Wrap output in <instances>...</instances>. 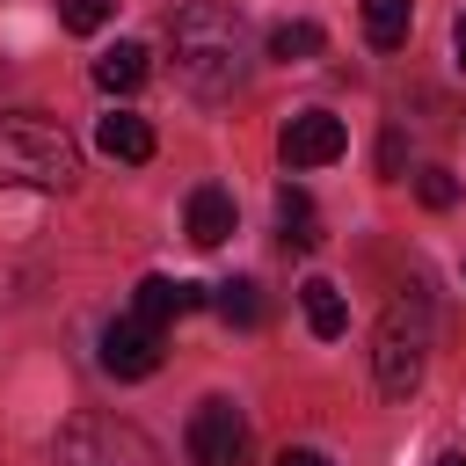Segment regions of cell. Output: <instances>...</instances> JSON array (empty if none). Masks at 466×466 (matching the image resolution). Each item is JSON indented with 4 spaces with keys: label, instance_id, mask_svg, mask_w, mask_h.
<instances>
[{
    "label": "cell",
    "instance_id": "obj_1",
    "mask_svg": "<svg viewBox=\"0 0 466 466\" xmlns=\"http://www.w3.org/2000/svg\"><path fill=\"white\" fill-rule=\"evenodd\" d=\"M167 44H175V73L189 95L218 102L240 87V58H248V22L233 0H189L175 22H167Z\"/></svg>",
    "mask_w": 466,
    "mask_h": 466
},
{
    "label": "cell",
    "instance_id": "obj_2",
    "mask_svg": "<svg viewBox=\"0 0 466 466\" xmlns=\"http://www.w3.org/2000/svg\"><path fill=\"white\" fill-rule=\"evenodd\" d=\"M0 182L15 189H73L80 182V146L58 116L44 109H0Z\"/></svg>",
    "mask_w": 466,
    "mask_h": 466
},
{
    "label": "cell",
    "instance_id": "obj_3",
    "mask_svg": "<svg viewBox=\"0 0 466 466\" xmlns=\"http://www.w3.org/2000/svg\"><path fill=\"white\" fill-rule=\"evenodd\" d=\"M422 364H430V306L408 291L386 306L379 335H371V371H379V393L386 400H408L422 386Z\"/></svg>",
    "mask_w": 466,
    "mask_h": 466
},
{
    "label": "cell",
    "instance_id": "obj_4",
    "mask_svg": "<svg viewBox=\"0 0 466 466\" xmlns=\"http://www.w3.org/2000/svg\"><path fill=\"white\" fill-rule=\"evenodd\" d=\"M51 466H160V444L124 415H73L51 437Z\"/></svg>",
    "mask_w": 466,
    "mask_h": 466
},
{
    "label": "cell",
    "instance_id": "obj_5",
    "mask_svg": "<svg viewBox=\"0 0 466 466\" xmlns=\"http://www.w3.org/2000/svg\"><path fill=\"white\" fill-rule=\"evenodd\" d=\"M255 459V437H248V415L233 400H197L189 415V466H248Z\"/></svg>",
    "mask_w": 466,
    "mask_h": 466
},
{
    "label": "cell",
    "instance_id": "obj_6",
    "mask_svg": "<svg viewBox=\"0 0 466 466\" xmlns=\"http://www.w3.org/2000/svg\"><path fill=\"white\" fill-rule=\"evenodd\" d=\"M102 371L109 379H153L160 371V320L146 313H124L102 328Z\"/></svg>",
    "mask_w": 466,
    "mask_h": 466
},
{
    "label": "cell",
    "instance_id": "obj_7",
    "mask_svg": "<svg viewBox=\"0 0 466 466\" xmlns=\"http://www.w3.org/2000/svg\"><path fill=\"white\" fill-rule=\"evenodd\" d=\"M342 146H350V131H342V116H328V109H299V116L277 131L284 167H328V160H342Z\"/></svg>",
    "mask_w": 466,
    "mask_h": 466
},
{
    "label": "cell",
    "instance_id": "obj_8",
    "mask_svg": "<svg viewBox=\"0 0 466 466\" xmlns=\"http://www.w3.org/2000/svg\"><path fill=\"white\" fill-rule=\"evenodd\" d=\"M95 146H102L109 160H131V167H138V160H153V124L131 116V109H109V116L95 124Z\"/></svg>",
    "mask_w": 466,
    "mask_h": 466
},
{
    "label": "cell",
    "instance_id": "obj_9",
    "mask_svg": "<svg viewBox=\"0 0 466 466\" xmlns=\"http://www.w3.org/2000/svg\"><path fill=\"white\" fill-rule=\"evenodd\" d=\"M197 306H204V284H182V277H138V299H131V313H146V320L197 313Z\"/></svg>",
    "mask_w": 466,
    "mask_h": 466
},
{
    "label": "cell",
    "instance_id": "obj_10",
    "mask_svg": "<svg viewBox=\"0 0 466 466\" xmlns=\"http://www.w3.org/2000/svg\"><path fill=\"white\" fill-rule=\"evenodd\" d=\"M189 240L197 248H218V240H233V197L226 189H189Z\"/></svg>",
    "mask_w": 466,
    "mask_h": 466
},
{
    "label": "cell",
    "instance_id": "obj_11",
    "mask_svg": "<svg viewBox=\"0 0 466 466\" xmlns=\"http://www.w3.org/2000/svg\"><path fill=\"white\" fill-rule=\"evenodd\" d=\"M146 73H153V51L146 44H116V51L95 58V87H109V95H131Z\"/></svg>",
    "mask_w": 466,
    "mask_h": 466
},
{
    "label": "cell",
    "instance_id": "obj_12",
    "mask_svg": "<svg viewBox=\"0 0 466 466\" xmlns=\"http://www.w3.org/2000/svg\"><path fill=\"white\" fill-rule=\"evenodd\" d=\"M299 299H306V328H313L320 342H335V335L350 328V306H342V291H335L328 277H306V284H299Z\"/></svg>",
    "mask_w": 466,
    "mask_h": 466
},
{
    "label": "cell",
    "instance_id": "obj_13",
    "mask_svg": "<svg viewBox=\"0 0 466 466\" xmlns=\"http://www.w3.org/2000/svg\"><path fill=\"white\" fill-rule=\"evenodd\" d=\"M408 22H415V0H364V36L379 51H400L408 44Z\"/></svg>",
    "mask_w": 466,
    "mask_h": 466
},
{
    "label": "cell",
    "instance_id": "obj_14",
    "mask_svg": "<svg viewBox=\"0 0 466 466\" xmlns=\"http://www.w3.org/2000/svg\"><path fill=\"white\" fill-rule=\"evenodd\" d=\"M277 218H284V240L291 248H320V226H313V204H306V189H277Z\"/></svg>",
    "mask_w": 466,
    "mask_h": 466
},
{
    "label": "cell",
    "instance_id": "obj_15",
    "mask_svg": "<svg viewBox=\"0 0 466 466\" xmlns=\"http://www.w3.org/2000/svg\"><path fill=\"white\" fill-rule=\"evenodd\" d=\"M211 306H218V320H226V328H255V320H262V291H255L248 277L218 284V291H211Z\"/></svg>",
    "mask_w": 466,
    "mask_h": 466
},
{
    "label": "cell",
    "instance_id": "obj_16",
    "mask_svg": "<svg viewBox=\"0 0 466 466\" xmlns=\"http://www.w3.org/2000/svg\"><path fill=\"white\" fill-rule=\"evenodd\" d=\"M320 44H328L320 22H277V29H269V58H284V66H291V58H320Z\"/></svg>",
    "mask_w": 466,
    "mask_h": 466
},
{
    "label": "cell",
    "instance_id": "obj_17",
    "mask_svg": "<svg viewBox=\"0 0 466 466\" xmlns=\"http://www.w3.org/2000/svg\"><path fill=\"white\" fill-rule=\"evenodd\" d=\"M109 15H116V0H58V22H66L73 36H95V29H109Z\"/></svg>",
    "mask_w": 466,
    "mask_h": 466
},
{
    "label": "cell",
    "instance_id": "obj_18",
    "mask_svg": "<svg viewBox=\"0 0 466 466\" xmlns=\"http://www.w3.org/2000/svg\"><path fill=\"white\" fill-rule=\"evenodd\" d=\"M415 197H422L430 211H444V204H459V182H451L444 167H422V175H415Z\"/></svg>",
    "mask_w": 466,
    "mask_h": 466
},
{
    "label": "cell",
    "instance_id": "obj_19",
    "mask_svg": "<svg viewBox=\"0 0 466 466\" xmlns=\"http://www.w3.org/2000/svg\"><path fill=\"white\" fill-rule=\"evenodd\" d=\"M277 466H328V459H320V451H284Z\"/></svg>",
    "mask_w": 466,
    "mask_h": 466
},
{
    "label": "cell",
    "instance_id": "obj_20",
    "mask_svg": "<svg viewBox=\"0 0 466 466\" xmlns=\"http://www.w3.org/2000/svg\"><path fill=\"white\" fill-rule=\"evenodd\" d=\"M451 44H459V73H466V15H459V29H451Z\"/></svg>",
    "mask_w": 466,
    "mask_h": 466
},
{
    "label": "cell",
    "instance_id": "obj_21",
    "mask_svg": "<svg viewBox=\"0 0 466 466\" xmlns=\"http://www.w3.org/2000/svg\"><path fill=\"white\" fill-rule=\"evenodd\" d=\"M437 466H466V451H444V459H437Z\"/></svg>",
    "mask_w": 466,
    "mask_h": 466
}]
</instances>
